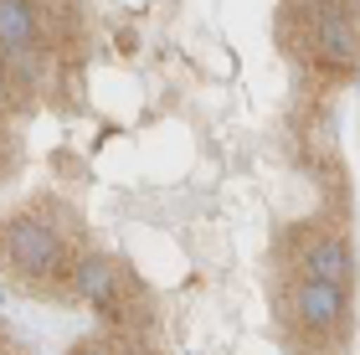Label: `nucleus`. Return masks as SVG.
Instances as JSON below:
<instances>
[{"mask_svg":"<svg viewBox=\"0 0 360 355\" xmlns=\"http://www.w3.org/2000/svg\"><path fill=\"white\" fill-rule=\"evenodd\" d=\"M288 314L299 335H319V340H335L350 319V288H335V283H314V278H299L288 288Z\"/></svg>","mask_w":360,"mask_h":355,"instance_id":"obj_1","label":"nucleus"},{"mask_svg":"<svg viewBox=\"0 0 360 355\" xmlns=\"http://www.w3.org/2000/svg\"><path fill=\"white\" fill-rule=\"evenodd\" d=\"M68 294L83 299V304H108L119 294V263L108 252H77L72 257V278H68Z\"/></svg>","mask_w":360,"mask_h":355,"instance_id":"obj_2","label":"nucleus"},{"mask_svg":"<svg viewBox=\"0 0 360 355\" xmlns=\"http://www.w3.org/2000/svg\"><path fill=\"white\" fill-rule=\"evenodd\" d=\"M41 37V15L37 0H0V57L31 52Z\"/></svg>","mask_w":360,"mask_h":355,"instance_id":"obj_3","label":"nucleus"},{"mask_svg":"<svg viewBox=\"0 0 360 355\" xmlns=\"http://www.w3.org/2000/svg\"><path fill=\"white\" fill-rule=\"evenodd\" d=\"M72 355H119V350H113V345H77Z\"/></svg>","mask_w":360,"mask_h":355,"instance_id":"obj_4","label":"nucleus"}]
</instances>
